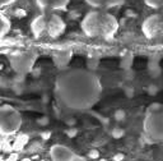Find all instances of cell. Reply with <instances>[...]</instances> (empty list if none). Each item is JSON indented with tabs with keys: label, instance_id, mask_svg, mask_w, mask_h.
Returning a JSON list of instances; mask_svg holds the SVG:
<instances>
[{
	"label": "cell",
	"instance_id": "9c48e42d",
	"mask_svg": "<svg viewBox=\"0 0 163 161\" xmlns=\"http://www.w3.org/2000/svg\"><path fill=\"white\" fill-rule=\"evenodd\" d=\"M50 156L52 161H75L76 156L70 148L62 145H54L50 148Z\"/></svg>",
	"mask_w": 163,
	"mask_h": 161
},
{
	"label": "cell",
	"instance_id": "ba28073f",
	"mask_svg": "<svg viewBox=\"0 0 163 161\" xmlns=\"http://www.w3.org/2000/svg\"><path fill=\"white\" fill-rule=\"evenodd\" d=\"M36 5L42 12H64L66 10L70 0H35Z\"/></svg>",
	"mask_w": 163,
	"mask_h": 161
},
{
	"label": "cell",
	"instance_id": "ffe728a7",
	"mask_svg": "<svg viewBox=\"0 0 163 161\" xmlns=\"http://www.w3.org/2000/svg\"><path fill=\"white\" fill-rule=\"evenodd\" d=\"M88 156H89V159H98L99 157V151H97V150H91L89 152H88Z\"/></svg>",
	"mask_w": 163,
	"mask_h": 161
},
{
	"label": "cell",
	"instance_id": "e0dca14e",
	"mask_svg": "<svg viewBox=\"0 0 163 161\" xmlns=\"http://www.w3.org/2000/svg\"><path fill=\"white\" fill-rule=\"evenodd\" d=\"M125 117H126V114H125V111L122 109H119L115 111V114H113V118H115L116 121H122L125 120Z\"/></svg>",
	"mask_w": 163,
	"mask_h": 161
},
{
	"label": "cell",
	"instance_id": "f1b7e54d",
	"mask_svg": "<svg viewBox=\"0 0 163 161\" xmlns=\"http://www.w3.org/2000/svg\"><path fill=\"white\" fill-rule=\"evenodd\" d=\"M21 161H32L31 159H23V160H21Z\"/></svg>",
	"mask_w": 163,
	"mask_h": 161
},
{
	"label": "cell",
	"instance_id": "d6986e66",
	"mask_svg": "<svg viewBox=\"0 0 163 161\" xmlns=\"http://www.w3.org/2000/svg\"><path fill=\"white\" fill-rule=\"evenodd\" d=\"M37 124H38V125H41V127L47 125V124H48V118H47V117L38 118V119H37Z\"/></svg>",
	"mask_w": 163,
	"mask_h": 161
},
{
	"label": "cell",
	"instance_id": "7a4b0ae2",
	"mask_svg": "<svg viewBox=\"0 0 163 161\" xmlns=\"http://www.w3.org/2000/svg\"><path fill=\"white\" fill-rule=\"evenodd\" d=\"M80 30L87 37L112 40L119 31V21L107 10L92 9L80 21Z\"/></svg>",
	"mask_w": 163,
	"mask_h": 161
},
{
	"label": "cell",
	"instance_id": "4316f807",
	"mask_svg": "<svg viewBox=\"0 0 163 161\" xmlns=\"http://www.w3.org/2000/svg\"><path fill=\"white\" fill-rule=\"evenodd\" d=\"M149 94L150 95H156L157 94V87L156 86H150L149 87Z\"/></svg>",
	"mask_w": 163,
	"mask_h": 161
},
{
	"label": "cell",
	"instance_id": "9a60e30c",
	"mask_svg": "<svg viewBox=\"0 0 163 161\" xmlns=\"http://www.w3.org/2000/svg\"><path fill=\"white\" fill-rule=\"evenodd\" d=\"M133 55H127V56H125V58H122V60H121V68H124V69H129L131 65H133Z\"/></svg>",
	"mask_w": 163,
	"mask_h": 161
},
{
	"label": "cell",
	"instance_id": "d4e9b609",
	"mask_svg": "<svg viewBox=\"0 0 163 161\" xmlns=\"http://www.w3.org/2000/svg\"><path fill=\"white\" fill-rule=\"evenodd\" d=\"M125 159V155L124 154H116L115 156H113V161H124Z\"/></svg>",
	"mask_w": 163,
	"mask_h": 161
},
{
	"label": "cell",
	"instance_id": "4fadbf2b",
	"mask_svg": "<svg viewBox=\"0 0 163 161\" xmlns=\"http://www.w3.org/2000/svg\"><path fill=\"white\" fill-rule=\"evenodd\" d=\"M27 143H28V135L27 134L18 135V138H17V139L14 141V143H13L14 151H21V150L23 148L25 145H27Z\"/></svg>",
	"mask_w": 163,
	"mask_h": 161
},
{
	"label": "cell",
	"instance_id": "3957f363",
	"mask_svg": "<svg viewBox=\"0 0 163 161\" xmlns=\"http://www.w3.org/2000/svg\"><path fill=\"white\" fill-rule=\"evenodd\" d=\"M66 30V23L58 13L42 12L31 22V32L36 38H58Z\"/></svg>",
	"mask_w": 163,
	"mask_h": 161
},
{
	"label": "cell",
	"instance_id": "52a82bcc",
	"mask_svg": "<svg viewBox=\"0 0 163 161\" xmlns=\"http://www.w3.org/2000/svg\"><path fill=\"white\" fill-rule=\"evenodd\" d=\"M37 60L36 51H22L15 53L9 56V64L17 74L25 75L33 70Z\"/></svg>",
	"mask_w": 163,
	"mask_h": 161
},
{
	"label": "cell",
	"instance_id": "cb8c5ba5",
	"mask_svg": "<svg viewBox=\"0 0 163 161\" xmlns=\"http://www.w3.org/2000/svg\"><path fill=\"white\" fill-rule=\"evenodd\" d=\"M41 138H42V141H47V139H50V138H51V131H48V132H44V133H41Z\"/></svg>",
	"mask_w": 163,
	"mask_h": 161
},
{
	"label": "cell",
	"instance_id": "ac0fdd59",
	"mask_svg": "<svg viewBox=\"0 0 163 161\" xmlns=\"http://www.w3.org/2000/svg\"><path fill=\"white\" fill-rule=\"evenodd\" d=\"M98 65H99V60H98V59H88V61H87L88 69L94 70Z\"/></svg>",
	"mask_w": 163,
	"mask_h": 161
},
{
	"label": "cell",
	"instance_id": "5bb4252c",
	"mask_svg": "<svg viewBox=\"0 0 163 161\" xmlns=\"http://www.w3.org/2000/svg\"><path fill=\"white\" fill-rule=\"evenodd\" d=\"M144 4L148 8L153 10H158V12H163V0H143Z\"/></svg>",
	"mask_w": 163,
	"mask_h": 161
},
{
	"label": "cell",
	"instance_id": "83f0119b",
	"mask_svg": "<svg viewBox=\"0 0 163 161\" xmlns=\"http://www.w3.org/2000/svg\"><path fill=\"white\" fill-rule=\"evenodd\" d=\"M126 14H127V15H135V13H134V12H131V10H127Z\"/></svg>",
	"mask_w": 163,
	"mask_h": 161
},
{
	"label": "cell",
	"instance_id": "484cf974",
	"mask_svg": "<svg viewBox=\"0 0 163 161\" xmlns=\"http://www.w3.org/2000/svg\"><path fill=\"white\" fill-rule=\"evenodd\" d=\"M17 160H18V154H17V152L9 154V159H8V161H17Z\"/></svg>",
	"mask_w": 163,
	"mask_h": 161
},
{
	"label": "cell",
	"instance_id": "f546056e",
	"mask_svg": "<svg viewBox=\"0 0 163 161\" xmlns=\"http://www.w3.org/2000/svg\"><path fill=\"white\" fill-rule=\"evenodd\" d=\"M99 161H107V160H106V159H101V160H99Z\"/></svg>",
	"mask_w": 163,
	"mask_h": 161
},
{
	"label": "cell",
	"instance_id": "6da1fadb",
	"mask_svg": "<svg viewBox=\"0 0 163 161\" xmlns=\"http://www.w3.org/2000/svg\"><path fill=\"white\" fill-rule=\"evenodd\" d=\"M103 91L101 79L91 69L66 68L56 75L54 92L58 102L68 110H89Z\"/></svg>",
	"mask_w": 163,
	"mask_h": 161
},
{
	"label": "cell",
	"instance_id": "8992f818",
	"mask_svg": "<svg viewBox=\"0 0 163 161\" xmlns=\"http://www.w3.org/2000/svg\"><path fill=\"white\" fill-rule=\"evenodd\" d=\"M142 32L149 41H163V12H157L143 21Z\"/></svg>",
	"mask_w": 163,
	"mask_h": 161
},
{
	"label": "cell",
	"instance_id": "30bf717a",
	"mask_svg": "<svg viewBox=\"0 0 163 161\" xmlns=\"http://www.w3.org/2000/svg\"><path fill=\"white\" fill-rule=\"evenodd\" d=\"M71 58H73V51L70 49H62V50H56L51 54V59L52 63L55 64L60 69H66V67L69 65Z\"/></svg>",
	"mask_w": 163,
	"mask_h": 161
},
{
	"label": "cell",
	"instance_id": "44dd1931",
	"mask_svg": "<svg viewBox=\"0 0 163 161\" xmlns=\"http://www.w3.org/2000/svg\"><path fill=\"white\" fill-rule=\"evenodd\" d=\"M14 15L18 17V18H22V17H25V15H27V12L19 8V9H17L15 12H14Z\"/></svg>",
	"mask_w": 163,
	"mask_h": 161
},
{
	"label": "cell",
	"instance_id": "2e32d148",
	"mask_svg": "<svg viewBox=\"0 0 163 161\" xmlns=\"http://www.w3.org/2000/svg\"><path fill=\"white\" fill-rule=\"evenodd\" d=\"M111 135L115 139H119V138H122L125 135V131L122 128H113L112 132H111Z\"/></svg>",
	"mask_w": 163,
	"mask_h": 161
},
{
	"label": "cell",
	"instance_id": "7c38bea8",
	"mask_svg": "<svg viewBox=\"0 0 163 161\" xmlns=\"http://www.w3.org/2000/svg\"><path fill=\"white\" fill-rule=\"evenodd\" d=\"M12 30V22L7 15L1 14L0 15V37L4 38Z\"/></svg>",
	"mask_w": 163,
	"mask_h": 161
},
{
	"label": "cell",
	"instance_id": "8fae6325",
	"mask_svg": "<svg viewBox=\"0 0 163 161\" xmlns=\"http://www.w3.org/2000/svg\"><path fill=\"white\" fill-rule=\"evenodd\" d=\"M91 8L98 10H110L112 8L121 7L126 0H84Z\"/></svg>",
	"mask_w": 163,
	"mask_h": 161
},
{
	"label": "cell",
	"instance_id": "277c9868",
	"mask_svg": "<svg viewBox=\"0 0 163 161\" xmlns=\"http://www.w3.org/2000/svg\"><path fill=\"white\" fill-rule=\"evenodd\" d=\"M143 129L152 141H163V104H152L147 109Z\"/></svg>",
	"mask_w": 163,
	"mask_h": 161
},
{
	"label": "cell",
	"instance_id": "7402d4cb",
	"mask_svg": "<svg viewBox=\"0 0 163 161\" xmlns=\"http://www.w3.org/2000/svg\"><path fill=\"white\" fill-rule=\"evenodd\" d=\"M66 134H68V137L73 138V137H75V135L78 134V131H76L75 128H71V129H69V131H66Z\"/></svg>",
	"mask_w": 163,
	"mask_h": 161
},
{
	"label": "cell",
	"instance_id": "5b68a950",
	"mask_svg": "<svg viewBox=\"0 0 163 161\" xmlns=\"http://www.w3.org/2000/svg\"><path fill=\"white\" fill-rule=\"evenodd\" d=\"M22 125V115L14 106L3 104L0 106V133L8 137L19 131Z\"/></svg>",
	"mask_w": 163,
	"mask_h": 161
},
{
	"label": "cell",
	"instance_id": "603a6c76",
	"mask_svg": "<svg viewBox=\"0 0 163 161\" xmlns=\"http://www.w3.org/2000/svg\"><path fill=\"white\" fill-rule=\"evenodd\" d=\"M14 1H15V0H0V5H1V8H5V7H8V5L13 4Z\"/></svg>",
	"mask_w": 163,
	"mask_h": 161
}]
</instances>
